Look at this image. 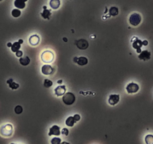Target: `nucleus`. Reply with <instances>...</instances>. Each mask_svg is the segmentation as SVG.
I'll return each mask as SVG.
<instances>
[{"instance_id": "f257e3e1", "label": "nucleus", "mask_w": 153, "mask_h": 144, "mask_svg": "<svg viewBox=\"0 0 153 144\" xmlns=\"http://www.w3.org/2000/svg\"><path fill=\"white\" fill-rule=\"evenodd\" d=\"M0 135L3 137H11L13 135V126L11 124L2 125L0 128Z\"/></svg>"}, {"instance_id": "f03ea898", "label": "nucleus", "mask_w": 153, "mask_h": 144, "mask_svg": "<svg viewBox=\"0 0 153 144\" xmlns=\"http://www.w3.org/2000/svg\"><path fill=\"white\" fill-rule=\"evenodd\" d=\"M75 101V96L72 92H67L62 96V101L66 105H72Z\"/></svg>"}, {"instance_id": "7ed1b4c3", "label": "nucleus", "mask_w": 153, "mask_h": 144, "mask_svg": "<svg viewBox=\"0 0 153 144\" xmlns=\"http://www.w3.org/2000/svg\"><path fill=\"white\" fill-rule=\"evenodd\" d=\"M41 59L42 62L47 63H47H53V61L54 59V55L51 51L46 50L41 53Z\"/></svg>"}, {"instance_id": "20e7f679", "label": "nucleus", "mask_w": 153, "mask_h": 144, "mask_svg": "<svg viewBox=\"0 0 153 144\" xmlns=\"http://www.w3.org/2000/svg\"><path fill=\"white\" fill-rule=\"evenodd\" d=\"M141 20V16L139 14H137V13H134L129 17V23L133 26H137L140 24Z\"/></svg>"}, {"instance_id": "39448f33", "label": "nucleus", "mask_w": 153, "mask_h": 144, "mask_svg": "<svg viewBox=\"0 0 153 144\" xmlns=\"http://www.w3.org/2000/svg\"><path fill=\"white\" fill-rule=\"evenodd\" d=\"M131 41H132V47H133V48L135 49L136 50H137V53L140 54V53H141V47L142 46H143V41L136 37L133 38Z\"/></svg>"}, {"instance_id": "423d86ee", "label": "nucleus", "mask_w": 153, "mask_h": 144, "mask_svg": "<svg viewBox=\"0 0 153 144\" xmlns=\"http://www.w3.org/2000/svg\"><path fill=\"white\" fill-rule=\"evenodd\" d=\"M125 89L128 94L137 93L140 89V86L136 83H130L125 87Z\"/></svg>"}, {"instance_id": "0eeeda50", "label": "nucleus", "mask_w": 153, "mask_h": 144, "mask_svg": "<svg viewBox=\"0 0 153 144\" xmlns=\"http://www.w3.org/2000/svg\"><path fill=\"white\" fill-rule=\"evenodd\" d=\"M75 44L80 50H85L89 47V42L86 39H79L78 41H76Z\"/></svg>"}, {"instance_id": "6e6552de", "label": "nucleus", "mask_w": 153, "mask_h": 144, "mask_svg": "<svg viewBox=\"0 0 153 144\" xmlns=\"http://www.w3.org/2000/svg\"><path fill=\"white\" fill-rule=\"evenodd\" d=\"M120 100V96L119 95H116V94H112L109 96L108 98V103L111 106H114L119 102Z\"/></svg>"}, {"instance_id": "1a4fd4ad", "label": "nucleus", "mask_w": 153, "mask_h": 144, "mask_svg": "<svg viewBox=\"0 0 153 144\" xmlns=\"http://www.w3.org/2000/svg\"><path fill=\"white\" fill-rule=\"evenodd\" d=\"M41 72L44 75H51L54 73V69L50 65H44L41 67Z\"/></svg>"}, {"instance_id": "9d476101", "label": "nucleus", "mask_w": 153, "mask_h": 144, "mask_svg": "<svg viewBox=\"0 0 153 144\" xmlns=\"http://www.w3.org/2000/svg\"><path fill=\"white\" fill-rule=\"evenodd\" d=\"M74 62L77 64H78L80 66H84L86 65L89 63L88 59L85 57H74Z\"/></svg>"}, {"instance_id": "9b49d317", "label": "nucleus", "mask_w": 153, "mask_h": 144, "mask_svg": "<svg viewBox=\"0 0 153 144\" xmlns=\"http://www.w3.org/2000/svg\"><path fill=\"white\" fill-rule=\"evenodd\" d=\"M61 135V131H60V128L58 125H53L50 129V131H49L48 135L49 136H59Z\"/></svg>"}, {"instance_id": "f8f14e48", "label": "nucleus", "mask_w": 153, "mask_h": 144, "mask_svg": "<svg viewBox=\"0 0 153 144\" xmlns=\"http://www.w3.org/2000/svg\"><path fill=\"white\" fill-rule=\"evenodd\" d=\"M66 92V87L65 85H60V86H58L56 88H55L54 92L55 95L56 96H63L65 94Z\"/></svg>"}, {"instance_id": "ddd939ff", "label": "nucleus", "mask_w": 153, "mask_h": 144, "mask_svg": "<svg viewBox=\"0 0 153 144\" xmlns=\"http://www.w3.org/2000/svg\"><path fill=\"white\" fill-rule=\"evenodd\" d=\"M138 58H139L140 60L148 61L151 58V53L148 50L141 51V53H140L139 56H138Z\"/></svg>"}, {"instance_id": "4468645a", "label": "nucleus", "mask_w": 153, "mask_h": 144, "mask_svg": "<svg viewBox=\"0 0 153 144\" xmlns=\"http://www.w3.org/2000/svg\"><path fill=\"white\" fill-rule=\"evenodd\" d=\"M29 42L32 46H37L40 42V37L38 35H33L30 36L29 39Z\"/></svg>"}, {"instance_id": "2eb2a0df", "label": "nucleus", "mask_w": 153, "mask_h": 144, "mask_svg": "<svg viewBox=\"0 0 153 144\" xmlns=\"http://www.w3.org/2000/svg\"><path fill=\"white\" fill-rule=\"evenodd\" d=\"M43 8H44V11H43V12H41V16L43 18H44V19L50 20L51 16L52 15V13H51V11H50V10H48L46 6H44V7H43Z\"/></svg>"}, {"instance_id": "dca6fc26", "label": "nucleus", "mask_w": 153, "mask_h": 144, "mask_svg": "<svg viewBox=\"0 0 153 144\" xmlns=\"http://www.w3.org/2000/svg\"><path fill=\"white\" fill-rule=\"evenodd\" d=\"M60 0H51V2H50V6L53 10L58 9L60 6Z\"/></svg>"}, {"instance_id": "f3484780", "label": "nucleus", "mask_w": 153, "mask_h": 144, "mask_svg": "<svg viewBox=\"0 0 153 144\" xmlns=\"http://www.w3.org/2000/svg\"><path fill=\"white\" fill-rule=\"evenodd\" d=\"M14 6L18 9H23L26 7V2L22 0H15L14 1Z\"/></svg>"}, {"instance_id": "a211bd4d", "label": "nucleus", "mask_w": 153, "mask_h": 144, "mask_svg": "<svg viewBox=\"0 0 153 144\" xmlns=\"http://www.w3.org/2000/svg\"><path fill=\"white\" fill-rule=\"evenodd\" d=\"M7 83L8 84V86H9V87L11 88V89H13V90L17 89H18V88L20 87L19 84L17 83H15V82L13 81V80H12V79H10V80H7Z\"/></svg>"}, {"instance_id": "6ab92c4d", "label": "nucleus", "mask_w": 153, "mask_h": 144, "mask_svg": "<svg viewBox=\"0 0 153 144\" xmlns=\"http://www.w3.org/2000/svg\"><path fill=\"white\" fill-rule=\"evenodd\" d=\"M20 63L23 66H27L30 63V59L28 57H20Z\"/></svg>"}, {"instance_id": "aec40b11", "label": "nucleus", "mask_w": 153, "mask_h": 144, "mask_svg": "<svg viewBox=\"0 0 153 144\" xmlns=\"http://www.w3.org/2000/svg\"><path fill=\"white\" fill-rule=\"evenodd\" d=\"M75 123V121L74 119L73 116H69L65 120V125L68 127H73Z\"/></svg>"}, {"instance_id": "412c9836", "label": "nucleus", "mask_w": 153, "mask_h": 144, "mask_svg": "<svg viewBox=\"0 0 153 144\" xmlns=\"http://www.w3.org/2000/svg\"><path fill=\"white\" fill-rule=\"evenodd\" d=\"M21 48V44L19 43V42H14V44H12V46L11 47V49L12 52H14V53H16L17 51L20 50V49Z\"/></svg>"}, {"instance_id": "4be33fe9", "label": "nucleus", "mask_w": 153, "mask_h": 144, "mask_svg": "<svg viewBox=\"0 0 153 144\" xmlns=\"http://www.w3.org/2000/svg\"><path fill=\"white\" fill-rule=\"evenodd\" d=\"M109 14L110 16H113V17H115V16L118 15L119 14V8L117 7H111L110 8V11H109Z\"/></svg>"}, {"instance_id": "5701e85b", "label": "nucleus", "mask_w": 153, "mask_h": 144, "mask_svg": "<svg viewBox=\"0 0 153 144\" xmlns=\"http://www.w3.org/2000/svg\"><path fill=\"white\" fill-rule=\"evenodd\" d=\"M11 15L13 16L14 17L18 18V17H19L21 15V11H20V9H18V8H15V9L12 10Z\"/></svg>"}, {"instance_id": "b1692460", "label": "nucleus", "mask_w": 153, "mask_h": 144, "mask_svg": "<svg viewBox=\"0 0 153 144\" xmlns=\"http://www.w3.org/2000/svg\"><path fill=\"white\" fill-rule=\"evenodd\" d=\"M145 142L146 144H153V135H146L145 137Z\"/></svg>"}, {"instance_id": "393cba45", "label": "nucleus", "mask_w": 153, "mask_h": 144, "mask_svg": "<svg viewBox=\"0 0 153 144\" xmlns=\"http://www.w3.org/2000/svg\"><path fill=\"white\" fill-rule=\"evenodd\" d=\"M44 86L45 88H50L53 86V82L51 80L48 79H45L44 81Z\"/></svg>"}, {"instance_id": "a878e982", "label": "nucleus", "mask_w": 153, "mask_h": 144, "mask_svg": "<svg viewBox=\"0 0 153 144\" xmlns=\"http://www.w3.org/2000/svg\"><path fill=\"white\" fill-rule=\"evenodd\" d=\"M14 112H15L17 114H21L23 113V107L20 105L16 106L15 108H14Z\"/></svg>"}, {"instance_id": "bb28decb", "label": "nucleus", "mask_w": 153, "mask_h": 144, "mask_svg": "<svg viewBox=\"0 0 153 144\" xmlns=\"http://www.w3.org/2000/svg\"><path fill=\"white\" fill-rule=\"evenodd\" d=\"M51 144H60L61 143V138L59 137H53L51 140Z\"/></svg>"}, {"instance_id": "cd10ccee", "label": "nucleus", "mask_w": 153, "mask_h": 144, "mask_svg": "<svg viewBox=\"0 0 153 144\" xmlns=\"http://www.w3.org/2000/svg\"><path fill=\"white\" fill-rule=\"evenodd\" d=\"M61 134H62L65 136H68V134H69V131H68V129H63L61 131Z\"/></svg>"}, {"instance_id": "c85d7f7f", "label": "nucleus", "mask_w": 153, "mask_h": 144, "mask_svg": "<svg viewBox=\"0 0 153 144\" xmlns=\"http://www.w3.org/2000/svg\"><path fill=\"white\" fill-rule=\"evenodd\" d=\"M73 117H74V121H75V122H79V121L80 120V116L79 114H75V115H74Z\"/></svg>"}, {"instance_id": "c756f323", "label": "nucleus", "mask_w": 153, "mask_h": 144, "mask_svg": "<svg viewBox=\"0 0 153 144\" xmlns=\"http://www.w3.org/2000/svg\"><path fill=\"white\" fill-rule=\"evenodd\" d=\"M16 57H19V58H20V57H23V51L21 50H18L16 52Z\"/></svg>"}, {"instance_id": "7c9ffc66", "label": "nucleus", "mask_w": 153, "mask_h": 144, "mask_svg": "<svg viewBox=\"0 0 153 144\" xmlns=\"http://www.w3.org/2000/svg\"><path fill=\"white\" fill-rule=\"evenodd\" d=\"M143 45H144V46H147L148 41H146V40H145V41H143Z\"/></svg>"}, {"instance_id": "2f4dec72", "label": "nucleus", "mask_w": 153, "mask_h": 144, "mask_svg": "<svg viewBox=\"0 0 153 144\" xmlns=\"http://www.w3.org/2000/svg\"><path fill=\"white\" fill-rule=\"evenodd\" d=\"M7 46H8V47H11V46H12V44L11 43V42H9V43H8V44H7Z\"/></svg>"}, {"instance_id": "473e14b6", "label": "nucleus", "mask_w": 153, "mask_h": 144, "mask_svg": "<svg viewBox=\"0 0 153 144\" xmlns=\"http://www.w3.org/2000/svg\"><path fill=\"white\" fill-rule=\"evenodd\" d=\"M18 42H19V43L21 44L23 43V40H22V39H20L19 41H18Z\"/></svg>"}, {"instance_id": "72a5a7b5", "label": "nucleus", "mask_w": 153, "mask_h": 144, "mask_svg": "<svg viewBox=\"0 0 153 144\" xmlns=\"http://www.w3.org/2000/svg\"><path fill=\"white\" fill-rule=\"evenodd\" d=\"M62 83V80H58V81H57V83L58 84H61Z\"/></svg>"}, {"instance_id": "f704fd0d", "label": "nucleus", "mask_w": 153, "mask_h": 144, "mask_svg": "<svg viewBox=\"0 0 153 144\" xmlns=\"http://www.w3.org/2000/svg\"><path fill=\"white\" fill-rule=\"evenodd\" d=\"M60 144H70L69 143H68V142H61V143Z\"/></svg>"}, {"instance_id": "c9c22d12", "label": "nucleus", "mask_w": 153, "mask_h": 144, "mask_svg": "<svg viewBox=\"0 0 153 144\" xmlns=\"http://www.w3.org/2000/svg\"><path fill=\"white\" fill-rule=\"evenodd\" d=\"M22 1H23V2H27L28 0H22Z\"/></svg>"}, {"instance_id": "e433bc0d", "label": "nucleus", "mask_w": 153, "mask_h": 144, "mask_svg": "<svg viewBox=\"0 0 153 144\" xmlns=\"http://www.w3.org/2000/svg\"><path fill=\"white\" fill-rule=\"evenodd\" d=\"M63 40H64L65 41H67V38H63Z\"/></svg>"}, {"instance_id": "4c0bfd02", "label": "nucleus", "mask_w": 153, "mask_h": 144, "mask_svg": "<svg viewBox=\"0 0 153 144\" xmlns=\"http://www.w3.org/2000/svg\"><path fill=\"white\" fill-rule=\"evenodd\" d=\"M2 0H0V2H2Z\"/></svg>"}, {"instance_id": "58836bf2", "label": "nucleus", "mask_w": 153, "mask_h": 144, "mask_svg": "<svg viewBox=\"0 0 153 144\" xmlns=\"http://www.w3.org/2000/svg\"><path fill=\"white\" fill-rule=\"evenodd\" d=\"M11 144H16V143H11Z\"/></svg>"}]
</instances>
